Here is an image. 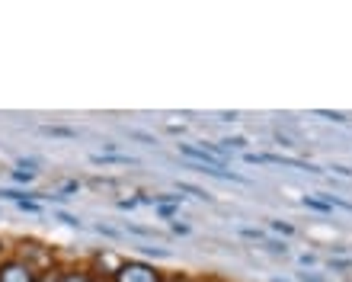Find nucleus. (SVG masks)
I'll use <instances>...</instances> for the list:
<instances>
[{"mask_svg":"<svg viewBox=\"0 0 352 282\" xmlns=\"http://www.w3.org/2000/svg\"><path fill=\"white\" fill-rule=\"evenodd\" d=\"M112 282H160V273L141 260H129V263H119V270L112 273Z\"/></svg>","mask_w":352,"mask_h":282,"instance_id":"1","label":"nucleus"},{"mask_svg":"<svg viewBox=\"0 0 352 282\" xmlns=\"http://www.w3.org/2000/svg\"><path fill=\"white\" fill-rule=\"evenodd\" d=\"M179 154H186L189 160H195L199 167H224V151L221 148H212V144H179Z\"/></svg>","mask_w":352,"mask_h":282,"instance_id":"2","label":"nucleus"},{"mask_svg":"<svg viewBox=\"0 0 352 282\" xmlns=\"http://www.w3.org/2000/svg\"><path fill=\"white\" fill-rule=\"evenodd\" d=\"M0 282H38L26 260H7L0 263Z\"/></svg>","mask_w":352,"mask_h":282,"instance_id":"3","label":"nucleus"},{"mask_svg":"<svg viewBox=\"0 0 352 282\" xmlns=\"http://www.w3.org/2000/svg\"><path fill=\"white\" fill-rule=\"evenodd\" d=\"M93 164H138L135 158H125V154H93Z\"/></svg>","mask_w":352,"mask_h":282,"instance_id":"4","label":"nucleus"},{"mask_svg":"<svg viewBox=\"0 0 352 282\" xmlns=\"http://www.w3.org/2000/svg\"><path fill=\"white\" fill-rule=\"evenodd\" d=\"M61 282H93V276L87 270H67V273H61Z\"/></svg>","mask_w":352,"mask_h":282,"instance_id":"5","label":"nucleus"},{"mask_svg":"<svg viewBox=\"0 0 352 282\" xmlns=\"http://www.w3.org/2000/svg\"><path fill=\"white\" fill-rule=\"evenodd\" d=\"M42 135H55V138H74V129H61V125H45L42 129Z\"/></svg>","mask_w":352,"mask_h":282,"instance_id":"6","label":"nucleus"},{"mask_svg":"<svg viewBox=\"0 0 352 282\" xmlns=\"http://www.w3.org/2000/svg\"><path fill=\"white\" fill-rule=\"evenodd\" d=\"M179 193H192L195 199H205V202H212V193H205V189L192 186V183H179Z\"/></svg>","mask_w":352,"mask_h":282,"instance_id":"7","label":"nucleus"},{"mask_svg":"<svg viewBox=\"0 0 352 282\" xmlns=\"http://www.w3.org/2000/svg\"><path fill=\"white\" fill-rule=\"evenodd\" d=\"M314 116H320V119H330V122H349V119H346L343 113H333V109H314Z\"/></svg>","mask_w":352,"mask_h":282,"instance_id":"8","label":"nucleus"},{"mask_svg":"<svg viewBox=\"0 0 352 282\" xmlns=\"http://www.w3.org/2000/svg\"><path fill=\"white\" fill-rule=\"evenodd\" d=\"M26 196H36V193H19V189H0V199H13V202H23Z\"/></svg>","mask_w":352,"mask_h":282,"instance_id":"9","label":"nucleus"},{"mask_svg":"<svg viewBox=\"0 0 352 282\" xmlns=\"http://www.w3.org/2000/svg\"><path fill=\"white\" fill-rule=\"evenodd\" d=\"M305 206L314 208V212H330V206H327L324 199H307V196H305Z\"/></svg>","mask_w":352,"mask_h":282,"instance_id":"10","label":"nucleus"},{"mask_svg":"<svg viewBox=\"0 0 352 282\" xmlns=\"http://www.w3.org/2000/svg\"><path fill=\"white\" fill-rule=\"evenodd\" d=\"M58 221H61V225H67V228H80V218H74V215H67V212H58Z\"/></svg>","mask_w":352,"mask_h":282,"instance_id":"11","label":"nucleus"},{"mask_svg":"<svg viewBox=\"0 0 352 282\" xmlns=\"http://www.w3.org/2000/svg\"><path fill=\"white\" fill-rule=\"evenodd\" d=\"M131 235H138V237H157V231L154 228H141V225H129Z\"/></svg>","mask_w":352,"mask_h":282,"instance_id":"12","label":"nucleus"},{"mask_svg":"<svg viewBox=\"0 0 352 282\" xmlns=\"http://www.w3.org/2000/svg\"><path fill=\"white\" fill-rule=\"evenodd\" d=\"M272 231H278V235H285V237H292V235H295V228H292V225H285V221H272Z\"/></svg>","mask_w":352,"mask_h":282,"instance_id":"13","label":"nucleus"},{"mask_svg":"<svg viewBox=\"0 0 352 282\" xmlns=\"http://www.w3.org/2000/svg\"><path fill=\"white\" fill-rule=\"evenodd\" d=\"M13 180H16V183H32L36 173H29V170H13Z\"/></svg>","mask_w":352,"mask_h":282,"instance_id":"14","label":"nucleus"},{"mask_svg":"<svg viewBox=\"0 0 352 282\" xmlns=\"http://www.w3.org/2000/svg\"><path fill=\"white\" fill-rule=\"evenodd\" d=\"M241 237H250V241H263L260 228H241Z\"/></svg>","mask_w":352,"mask_h":282,"instance_id":"15","label":"nucleus"},{"mask_svg":"<svg viewBox=\"0 0 352 282\" xmlns=\"http://www.w3.org/2000/svg\"><path fill=\"white\" fill-rule=\"evenodd\" d=\"M19 208H23V212H29V215H38V212H42V208L36 206V202H29V199H23V202H16Z\"/></svg>","mask_w":352,"mask_h":282,"instance_id":"16","label":"nucleus"},{"mask_svg":"<svg viewBox=\"0 0 352 282\" xmlns=\"http://www.w3.org/2000/svg\"><path fill=\"white\" fill-rule=\"evenodd\" d=\"M266 250L269 254H285V244H278V241H266Z\"/></svg>","mask_w":352,"mask_h":282,"instance_id":"17","label":"nucleus"},{"mask_svg":"<svg viewBox=\"0 0 352 282\" xmlns=\"http://www.w3.org/2000/svg\"><path fill=\"white\" fill-rule=\"evenodd\" d=\"M141 250L151 257H170V250H164V247H141Z\"/></svg>","mask_w":352,"mask_h":282,"instance_id":"18","label":"nucleus"},{"mask_svg":"<svg viewBox=\"0 0 352 282\" xmlns=\"http://www.w3.org/2000/svg\"><path fill=\"white\" fill-rule=\"evenodd\" d=\"M298 282H327L324 276H314V273H298Z\"/></svg>","mask_w":352,"mask_h":282,"instance_id":"19","label":"nucleus"},{"mask_svg":"<svg viewBox=\"0 0 352 282\" xmlns=\"http://www.w3.org/2000/svg\"><path fill=\"white\" fill-rule=\"evenodd\" d=\"M221 144H228V148H247V138H228Z\"/></svg>","mask_w":352,"mask_h":282,"instance_id":"20","label":"nucleus"},{"mask_svg":"<svg viewBox=\"0 0 352 282\" xmlns=\"http://www.w3.org/2000/svg\"><path fill=\"white\" fill-rule=\"evenodd\" d=\"M157 212H160V218H170V215H176V206H157Z\"/></svg>","mask_w":352,"mask_h":282,"instance_id":"21","label":"nucleus"},{"mask_svg":"<svg viewBox=\"0 0 352 282\" xmlns=\"http://www.w3.org/2000/svg\"><path fill=\"white\" fill-rule=\"evenodd\" d=\"M218 119H221V122H237L241 113H218Z\"/></svg>","mask_w":352,"mask_h":282,"instance_id":"22","label":"nucleus"},{"mask_svg":"<svg viewBox=\"0 0 352 282\" xmlns=\"http://www.w3.org/2000/svg\"><path fill=\"white\" fill-rule=\"evenodd\" d=\"M333 173H340V177H352V170L343 167V164H333Z\"/></svg>","mask_w":352,"mask_h":282,"instance_id":"23","label":"nucleus"},{"mask_svg":"<svg viewBox=\"0 0 352 282\" xmlns=\"http://www.w3.org/2000/svg\"><path fill=\"white\" fill-rule=\"evenodd\" d=\"M131 138H138V141H148V144H154V138H151V135H144V132H129Z\"/></svg>","mask_w":352,"mask_h":282,"instance_id":"24","label":"nucleus"},{"mask_svg":"<svg viewBox=\"0 0 352 282\" xmlns=\"http://www.w3.org/2000/svg\"><path fill=\"white\" fill-rule=\"evenodd\" d=\"M173 235H189V225H179V221H176V225H173Z\"/></svg>","mask_w":352,"mask_h":282,"instance_id":"25","label":"nucleus"},{"mask_svg":"<svg viewBox=\"0 0 352 282\" xmlns=\"http://www.w3.org/2000/svg\"><path fill=\"white\" fill-rule=\"evenodd\" d=\"M38 282H61V276H45V279H38Z\"/></svg>","mask_w":352,"mask_h":282,"instance_id":"26","label":"nucleus"},{"mask_svg":"<svg viewBox=\"0 0 352 282\" xmlns=\"http://www.w3.org/2000/svg\"><path fill=\"white\" fill-rule=\"evenodd\" d=\"M0 250H3V244H0Z\"/></svg>","mask_w":352,"mask_h":282,"instance_id":"27","label":"nucleus"}]
</instances>
